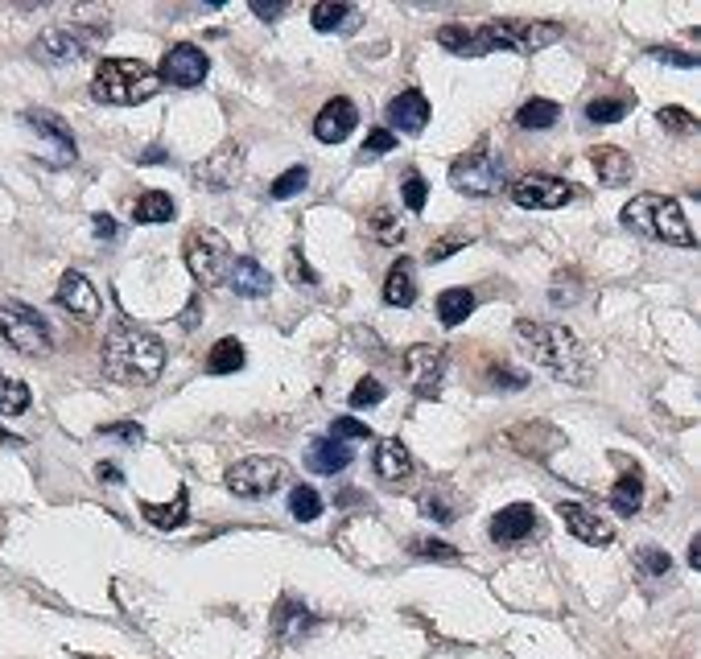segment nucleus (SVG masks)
<instances>
[{
    "label": "nucleus",
    "mask_w": 701,
    "mask_h": 659,
    "mask_svg": "<svg viewBox=\"0 0 701 659\" xmlns=\"http://www.w3.org/2000/svg\"><path fill=\"white\" fill-rule=\"evenodd\" d=\"M0 338L29 359H46L54 351L50 322L38 314V309H29L21 301H0Z\"/></svg>",
    "instance_id": "6"
},
{
    "label": "nucleus",
    "mask_w": 701,
    "mask_h": 659,
    "mask_svg": "<svg viewBox=\"0 0 701 659\" xmlns=\"http://www.w3.org/2000/svg\"><path fill=\"white\" fill-rule=\"evenodd\" d=\"M58 305L66 309V314H75L83 322H95L99 318V293L95 285L87 281L83 272H62V281H58Z\"/></svg>",
    "instance_id": "16"
},
{
    "label": "nucleus",
    "mask_w": 701,
    "mask_h": 659,
    "mask_svg": "<svg viewBox=\"0 0 701 659\" xmlns=\"http://www.w3.org/2000/svg\"><path fill=\"white\" fill-rule=\"evenodd\" d=\"M330 441H367V437H372V429H367V425H359L355 421V416H335V421H330V433H326Z\"/></svg>",
    "instance_id": "40"
},
{
    "label": "nucleus",
    "mask_w": 701,
    "mask_h": 659,
    "mask_svg": "<svg viewBox=\"0 0 701 659\" xmlns=\"http://www.w3.org/2000/svg\"><path fill=\"white\" fill-rule=\"evenodd\" d=\"M372 466H376V474H380L384 482H400V478H409V474H413V458H409V449L400 445L396 437H388V441H380V445H376V458H372Z\"/></svg>",
    "instance_id": "25"
},
{
    "label": "nucleus",
    "mask_w": 701,
    "mask_h": 659,
    "mask_svg": "<svg viewBox=\"0 0 701 659\" xmlns=\"http://www.w3.org/2000/svg\"><path fill=\"white\" fill-rule=\"evenodd\" d=\"M104 375L128 388H145L165 367V342L141 326H112L104 338Z\"/></svg>",
    "instance_id": "2"
},
{
    "label": "nucleus",
    "mask_w": 701,
    "mask_h": 659,
    "mask_svg": "<svg viewBox=\"0 0 701 659\" xmlns=\"http://www.w3.org/2000/svg\"><path fill=\"white\" fill-rule=\"evenodd\" d=\"M289 511H293V519H302V524H314L322 515V495L314 487H306V482H297L289 491Z\"/></svg>",
    "instance_id": "34"
},
{
    "label": "nucleus",
    "mask_w": 701,
    "mask_h": 659,
    "mask_svg": "<svg viewBox=\"0 0 701 659\" xmlns=\"http://www.w3.org/2000/svg\"><path fill=\"white\" fill-rule=\"evenodd\" d=\"M141 515L149 519L153 528H161V532L182 528V524H186V515H190V495H186V491H178L170 507H157V503H149V499H145V503H141Z\"/></svg>",
    "instance_id": "28"
},
{
    "label": "nucleus",
    "mask_w": 701,
    "mask_h": 659,
    "mask_svg": "<svg viewBox=\"0 0 701 659\" xmlns=\"http://www.w3.org/2000/svg\"><path fill=\"white\" fill-rule=\"evenodd\" d=\"M400 198H405L409 211H425V202H429V186H425L421 173H409L405 186H400Z\"/></svg>",
    "instance_id": "43"
},
{
    "label": "nucleus",
    "mask_w": 701,
    "mask_h": 659,
    "mask_svg": "<svg viewBox=\"0 0 701 659\" xmlns=\"http://www.w3.org/2000/svg\"><path fill=\"white\" fill-rule=\"evenodd\" d=\"M689 565H693V569H701V536H693V540H689Z\"/></svg>",
    "instance_id": "54"
},
{
    "label": "nucleus",
    "mask_w": 701,
    "mask_h": 659,
    "mask_svg": "<svg viewBox=\"0 0 701 659\" xmlns=\"http://www.w3.org/2000/svg\"><path fill=\"white\" fill-rule=\"evenodd\" d=\"M104 38H108V25H54L29 46V54L46 66H66L87 58Z\"/></svg>",
    "instance_id": "7"
},
{
    "label": "nucleus",
    "mask_w": 701,
    "mask_h": 659,
    "mask_svg": "<svg viewBox=\"0 0 701 659\" xmlns=\"http://www.w3.org/2000/svg\"><path fill=\"white\" fill-rule=\"evenodd\" d=\"M384 301H388L392 309H409V305L417 301V272H413V260L400 256V260L388 268V276H384Z\"/></svg>",
    "instance_id": "23"
},
{
    "label": "nucleus",
    "mask_w": 701,
    "mask_h": 659,
    "mask_svg": "<svg viewBox=\"0 0 701 659\" xmlns=\"http://www.w3.org/2000/svg\"><path fill=\"white\" fill-rule=\"evenodd\" d=\"M636 569L644 577H669L673 561H669V552H660V548H640L636 552Z\"/></svg>",
    "instance_id": "39"
},
{
    "label": "nucleus",
    "mask_w": 701,
    "mask_h": 659,
    "mask_svg": "<svg viewBox=\"0 0 701 659\" xmlns=\"http://www.w3.org/2000/svg\"><path fill=\"white\" fill-rule=\"evenodd\" d=\"M161 157H165V153H161V149H149V153H145V157H141V165H157V161H161Z\"/></svg>",
    "instance_id": "56"
},
{
    "label": "nucleus",
    "mask_w": 701,
    "mask_h": 659,
    "mask_svg": "<svg viewBox=\"0 0 701 659\" xmlns=\"http://www.w3.org/2000/svg\"><path fill=\"white\" fill-rule=\"evenodd\" d=\"M240 165H244V149L240 145H223L219 153H211V161H203L198 178H203V186H211V190H227V186H236Z\"/></svg>",
    "instance_id": "21"
},
{
    "label": "nucleus",
    "mask_w": 701,
    "mask_h": 659,
    "mask_svg": "<svg viewBox=\"0 0 701 659\" xmlns=\"http://www.w3.org/2000/svg\"><path fill=\"white\" fill-rule=\"evenodd\" d=\"M421 511H425L429 519H438V524H450V519H454V507L446 503L442 491H429V495L421 499Z\"/></svg>",
    "instance_id": "46"
},
{
    "label": "nucleus",
    "mask_w": 701,
    "mask_h": 659,
    "mask_svg": "<svg viewBox=\"0 0 701 659\" xmlns=\"http://www.w3.org/2000/svg\"><path fill=\"white\" fill-rule=\"evenodd\" d=\"M306 182H310V169H306V165H293V169H285L281 178L269 186V198L285 202V198H293V194H302V190H306Z\"/></svg>",
    "instance_id": "38"
},
{
    "label": "nucleus",
    "mask_w": 701,
    "mask_h": 659,
    "mask_svg": "<svg viewBox=\"0 0 701 659\" xmlns=\"http://www.w3.org/2000/svg\"><path fill=\"white\" fill-rule=\"evenodd\" d=\"M458 248H462V239H442V244H433V248H429L425 260H429V264H438V260H446V256L458 252Z\"/></svg>",
    "instance_id": "53"
},
{
    "label": "nucleus",
    "mask_w": 701,
    "mask_h": 659,
    "mask_svg": "<svg viewBox=\"0 0 701 659\" xmlns=\"http://www.w3.org/2000/svg\"><path fill=\"white\" fill-rule=\"evenodd\" d=\"M25 124L54 145L50 165H71V161L79 157V145H75V136H71V128H66L62 116H54V112H46V108H29V112H25Z\"/></svg>",
    "instance_id": "15"
},
{
    "label": "nucleus",
    "mask_w": 701,
    "mask_h": 659,
    "mask_svg": "<svg viewBox=\"0 0 701 659\" xmlns=\"http://www.w3.org/2000/svg\"><path fill=\"white\" fill-rule=\"evenodd\" d=\"M99 478H108V482H120V470H116V466H99Z\"/></svg>",
    "instance_id": "55"
},
{
    "label": "nucleus",
    "mask_w": 701,
    "mask_h": 659,
    "mask_svg": "<svg viewBox=\"0 0 701 659\" xmlns=\"http://www.w3.org/2000/svg\"><path fill=\"white\" fill-rule=\"evenodd\" d=\"M413 557H425V561H458V548L446 544V540H413Z\"/></svg>",
    "instance_id": "42"
},
{
    "label": "nucleus",
    "mask_w": 701,
    "mask_h": 659,
    "mask_svg": "<svg viewBox=\"0 0 701 659\" xmlns=\"http://www.w3.org/2000/svg\"><path fill=\"white\" fill-rule=\"evenodd\" d=\"M557 120H561V108L553 99H528L524 108L516 112V128H524V132H545Z\"/></svg>",
    "instance_id": "31"
},
{
    "label": "nucleus",
    "mask_w": 701,
    "mask_h": 659,
    "mask_svg": "<svg viewBox=\"0 0 701 659\" xmlns=\"http://www.w3.org/2000/svg\"><path fill=\"white\" fill-rule=\"evenodd\" d=\"M450 186L466 198H491L499 186H504V161L491 157L487 141H479L475 153H466L450 165Z\"/></svg>",
    "instance_id": "9"
},
{
    "label": "nucleus",
    "mask_w": 701,
    "mask_h": 659,
    "mask_svg": "<svg viewBox=\"0 0 701 659\" xmlns=\"http://www.w3.org/2000/svg\"><path fill=\"white\" fill-rule=\"evenodd\" d=\"M631 112V99H590L586 103V120L590 124H615Z\"/></svg>",
    "instance_id": "37"
},
{
    "label": "nucleus",
    "mask_w": 701,
    "mask_h": 659,
    "mask_svg": "<svg viewBox=\"0 0 701 659\" xmlns=\"http://www.w3.org/2000/svg\"><path fill=\"white\" fill-rule=\"evenodd\" d=\"M91 227H95V239H108V244H112V239L120 235L112 215H95V219H91Z\"/></svg>",
    "instance_id": "52"
},
{
    "label": "nucleus",
    "mask_w": 701,
    "mask_h": 659,
    "mask_svg": "<svg viewBox=\"0 0 701 659\" xmlns=\"http://www.w3.org/2000/svg\"><path fill=\"white\" fill-rule=\"evenodd\" d=\"M396 149V132H388V128H376V132H367V141H363V161H372V157H380V153H392Z\"/></svg>",
    "instance_id": "44"
},
{
    "label": "nucleus",
    "mask_w": 701,
    "mask_h": 659,
    "mask_svg": "<svg viewBox=\"0 0 701 659\" xmlns=\"http://www.w3.org/2000/svg\"><path fill=\"white\" fill-rule=\"evenodd\" d=\"M0 441H5V445H21V437L17 433H5V429H0Z\"/></svg>",
    "instance_id": "57"
},
{
    "label": "nucleus",
    "mask_w": 701,
    "mask_h": 659,
    "mask_svg": "<svg viewBox=\"0 0 701 659\" xmlns=\"http://www.w3.org/2000/svg\"><path fill=\"white\" fill-rule=\"evenodd\" d=\"M347 17H355V9L351 5H339V0H318V5L310 9V25L318 33H335Z\"/></svg>",
    "instance_id": "33"
},
{
    "label": "nucleus",
    "mask_w": 701,
    "mask_h": 659,
    "mask_svg": "<svg viewBox=\"0 0 701 659\" xmlns=\"http://www.w3.org/2000/svg\"><path fill=\"white\" fill-rule=\"evenodd\" d=\"M99 433H104V437H120V441H128V445H137V441L145 437V429H141V425H132V421H116V425H99Z\"/></svg>",
    "instance_id": "49"
},
{
    "label": "nucleus",
    "mask_w": 701,
    "mask_h": 659,
    "mask_svg": "<svg viewBox=\"0 0 701 659\" xmlns=\"http://www.w3.org/2000/svg\"><path fill=\"white\" fill-rule=\"evenodd\" d=\"M619 219H623V227L656 239V244H673V248H693V244H697V235H693V227L685 223L677 198L640 194V198H631V202L623 206Z\"/></svg>",
    "instance_id": "4"
},
{
    "label": "nucleus",
    "mask_w": 701,
    "mask_h": 659,
    "mask_svg": "<svg viewBox=\"0 0 701 659\" xmlns=\"http://www.w3.org/2000/svg\"><path fill=\"white\" fill-rule=\"evenodd\" d=\"M186 264L194 272V281L203 289H219L227 281V268H231V248L227 239L211 227H198L186 235Z\"/></svg>",
    "instance_id": "8"
},
{
    "label": "nucleus",
    "mask_w": 701,
    "mask_h": 659,
    "mask_svg": "<svg viewBox=\"0 0 701 659\" xmlns=\"http://www.w3.org/2000/svg\"><path fill=\"white\" fill-rule=\"evenodd\" d=\"M590 165H594V173H598V182H603V186H623V182H631V173H636V161H631L623 149H615V145L590 149Z\"/></svg>",
    "instance_id": "22"
},
{
    "label": "nucleus",
    "mask_w": 701,
    "mask_h": 659,
    "mask_svg": "<svg viewBox=\"0 0 701 659\" xmlns=\"http://www.w3.org/2000/svg\"><path fill=\"white\" fill-rule=\"evenodd\" d=\"M289 5H285V0H273V5H264V0H252V13L260 17V21H277L281 13H285Z\"/></svg>",
    "instance_id": "51"
},
{
    "label": "nucleus",
    "mask_w": 701,
    "mask_h": 659,
    "mask_svg": "<svg viewBox=\"0 0 701 659\" xmlns=\"http://www.w3.org/2000/svg\"><path fill=\"white\" fill-rule=\"evenodd\" d=\"M561 38V25L541 21V25H524V21H487V25H442L438 29V46L458 54V58H483L491 50H516V54H537L541 46H553Z\"/></svg>",
    "instance_id": "1"
},
{
    "label": "nucleus",
    "mask_w": 701,
    "mask_h": 659,
    "mask_svg": "<svg viewBox=\"0 0 701 659\" xmlns=\"http://www.w3.org/2000/svg\"><path fill=\"white\" fill-rule=\"evenodd\" d=\"M557 515L565 519V528H570L582 544H611L615 540V528L607 524L603 515H594L590 507H582V503H557Z\"/></svg>",
    "instance_id": "18"
},
{
    "label": "nucleus",
    "mask_w": 701,
    "mask_h": 659,
    "mask_svg": "<svg viewBox=\"0 0 701 659\" xmlns=\"http://www.w3.org/2000/svg\"><path fill=\"white\" fill-rule=\"evenodd\" d=\"M367 231H372V239H376V244H384V248H392V244H400V239H405V227L396 223V215L388 211V206L372 211V219H367Z\"/></svg>",
    "instance_id": "35"
},
{
    "label": "nucleus",
    "mask_w": 701,
    "mask_h": 659,
    "mask_svg": "<svg viewBox=\"0 0 701 659\" xmlns=\"http://www.w3.org/2000/svg\"><path fill=\"white\" fill-rule=\"evenodd\" d=\"M207 71H211L207 54L198 50V46H190V42H178V46L165 50L161 75H157V79H165L170 87H198V83L207 79Z\"/></svg>",
    "instance_id": "13"
},
{
    "label": "nucleus",
    "mask_w": 701,
    "mask_h": 659,
    "mask_svg": "<svg viewBox=\"0 0 701 659\" xmlns=\"http://www.w3.org/2000/svg\"><path fill=\"white\" fill-rule=\"evenodd\" d=\"M244 363H248V351H244L240 338H219L211 346V355H207V371L211 375H231V371H240Z\"/></svg>",
    "instance_id": "30"
},
{
    "label": "nucleus",
    "mask_w": 701,
    "mask_h": 659,
    "mask_svg": "<svg viewBox=\"0 0 701 659\" xmlns=\"http://www.w3.org/2000/svg\"><path fill=\"white\" fill-rule=\"evenodd\" d=\"M475 314V293L471 289H446L442 297H438V322L442 326H462L466 318Z\"/></svg>",
    "instance_id": "29"
},
{
    "label": "nucleus",
    "mask_w": 701,
    "mask_h": 659,
    "mask_svg": "<svg viewBox=\"0 0 701 659\" xmlns=\"http://www.w3.org/2000/svg\"><path fill=\"white\" fill-rule=\"evenodd\" d=\"M157 87H161L157 71L141 58H104L95 66V79H91V95L99 103H120V108L153 99Z\"/></svg>",
    "instance_id": "5"
},
{
    "label": "nucleus",
    "mask_w": 701,
    "mask_h": 659,
    "mask_svg": "<svg viewBox=\"0 0 701 659\" xmlns=\"http://www.w3.org/2000/svg\"><path fill=\"white\" fill-rule=\"evenodd\" d=\"M351 445H343V441H330V437H318V441H310V458H306V466L314 470V474H339V470H347L351 466Z\"/></svg>",
    "instance_id": "24"
},
{
    "label": "nucleus",
    "mask_w": 701,
    "mask_h": 659,
    "mask_svg": "<svg viewBox=\"0 0 701 659\" xmlns=\"http://www.w3.org/2000/svg\"><path fill=\"white\" fill-rule=\"evenodd\" d=\"M520 338L528 342L532 359H537L541 371H549L553 379H565V384H586L590 379V355L586 346L565 330V326H541V322H516Z\"/></svg>",
    "instance_id": "3"
},
{
    "label": "nucleus",
    "mask_w": 701,
    "mask_h": 659,
    "mask_svg": "<svg viewBox=\"0 0 701 659\" xmlns=\"http://www.w3.org/2000/svg\"><path fill=\"white\" fill-rule=\"evenodd\" d=\"M29 388L21 384V379H9V375H0V416H17L29 408Z\"/></svg>",
    "instance_id": "36"
},
{
    "label": "nucleus",
    "mask_w": 701,
    "mask_h": 659,
    "mask_svg": "<svg viewBox=\"0 0 701 659\" xmlns=\"http://www.w3.org/2000/svg\"><path fill=\"white\" fill-rule=\"evenodd\" d=\"M310 627H314V614H310L306 606H297L293 598H285V602L277 606V614H273V631H277V639H285V643L302 639Z\"/></svg>",
    "instance_id": "27"
},
{
    "label": "nucleus",
    "mask_w": 701,
    "mask_h": 659,
    "mask_svg": "<svg viewBox=\"0 0 701 659\" xmlns=\"http://www.w3.org/2000/svg\"><path fill=\"white\" fill-rule=\"evenodd\" d=\"M611 507L619 515H636L644 507V474H640V466H627L619 474V482L611 487Z\"/></svg>",
    "instance_id": "26"
},
{
    "label": "nucleus",
    "mask_w": 701,
    "mask_h": 659,
    "mask_svg": "<svg viewBox=\"0 0 701 659\" xmlns=\"http://www.w3.org/2000/svg\"><path fill=\"white\" fill-rule=\"evenodd\" d=\"M281 478H285V466L281 458H244L227 470V491L236 495V499H264V495H273L281 487Z\"/></svg>",
    "instance_id": "10"
},
{
    "label": "nucleus",
    "mask_w": 701,
    "mask_h": 659,
    "mask_svg": "<svg viewBox=\"0 0 701 659\" xmlns=\"http://www.w3.org/2000/svg\"><path fill=\"white\" fill-rule=\"evenodd\" d=\"M491 384H499V388H524V384H528V375L499 363V367H491Z\"/></svg>",
    "instance_id": "50"
},
{
    "label": "nucleus",
    "mask_w": 701,
    "mask_h": 659,
    "mask_svg": "<svg viewBox=\"0 0 701 659\" xmlns=\"http://www.w3.org/2000/svg\"><path fill=\"white\" fill-rule=\"evenodd\" d=\"M532 532H537V507H528V503H512L504 511H495L491 519V540L499 544H520Z\"/></svg>",
    "instance_id": "20"
},
{
    "label": "nucleus",
    "mask_w": 701,
    "mask_h": 659,
    "mask_svg": "<svg viewBox=\"0 0 701 659\" xmlns=\"http://www.w3.org/2000/svg\"><path fill=\"white\" fill-rule=\"evenodd\" d=\"M425 124H429V99L421 91H400L388 103V132L400 128L405 136H421Z\"/></svg>",
    "instance_id": "19"
},
{
    "label": "nucleus",
    "mask_w": 701,
    "mask_h": 659,
    "mask_svg": "<svg viewBox=\"0 0 701 659\" xmlns=\"http://www.w3.org/2000/svg\"><path fill=\"white\" fill-rule=\"evenodd\" d=\"M578 186L565 178H549V173H528V178L512 182V202L524 211H557V206L574 202Z\"/></svg>",
    "instance_id": "11"
},
{
    "label": "nucleus",
    "mask_w": 701,
    "mask_h": 659,
    "mask_svg": "<svg viewBox=\"0 0 701 659\" xmlns=\"http://www.w3.org/2000/svg\"><path fill=\"white\" fill-rule=\"evenodd\" d=\"M405 379H409V388L425 400H433L442 392V379H446V351L442 346H429V342H417L409 346V355H405Z\"/></svg>",
    "instance_id": "12"
},
{
    "label": "nucleus",
    "mask_w": 701,
    "mask_h": 659,
    "mask_svg": "<svg viewBox=\"0 0 701 659\" xmlns=\"http://www.w3.org/2000/svg\"><path fill=\"white\" fill-rule=\"evenodd\" d=\"M132 219L137 223H170L174 219V198L161 194V190H149L137 198V206H132Z\"/></svg>",
    "instance_id": "32"
},
{
    "label": "nucleus",
    "mask_w": 701,
    "mask_h": 659,
    "mask_svg": "<svg viewBox=\"0 0 701 659\" xmlns=\"http://www.w3.org/2000/svg\"><path fill=\"white\" fill-rule=\"evenodd\" d=\"M359 128V108L347 95H335L322 103V112L314 116V136L322 145H343L347 136Z\"/></svg>",
    "instance_id": "14"
},
{
    "label": "nucleus",
    "mask_w": 701,
    "mask_h": 659,
    "mask_svg": "<svg viewBox=\"0 0 701 659\" xmlns=\"http://www.w3.org/2000/svg\"><path fill=\"white\" fill-rule=\"evenodd\" d=\"M648 58H656V62H669V66H681V71H693V66H697V58H693V54L673 50V46H652V50H648Z\"/></svg>",
    "instance_id": "47"
},
{
    "label": "nucleus",
    "mask_w": 701,
    "mask_h": 659,
    "mask_svg": "<svg viewBox=\"0 0 701 659\" xmlns=\"http://www.w3.org/2000/svg\"><path fill=\"white\" fill-rule=\"evenodd\" d=\"M664 128H669V132H693L697 128V116L693 112H685V108H660V116H656Z\"/></svg>",
    "instance_id": "45"
},
{
    "label": "nucleus",
    "mask_w": 701,
    "mask_h": 659,
    "mask_svg": "<svg viewBox=\"0 0 701 659\" xmlns=\"http://www.w3.org/2000/svg\"><path fill=\"white\" fill-rule=\"evenodd\" d=\"M289 281H293V285H302V281H306V285H318V272L302 260V252H289Z\"/></svg>",
    "instance_id": "48"
},
{
    "label": "nucleus",
    "mask_w": 701,
    "mask_h": 659,
    "mask_svg": "<svg viewBox=\"0 0 701 659\" xmlns=\"http://www.w3.org/2000/svg\"><path fill=\"white\" fill-rule=\"evenodd\" d=\"M223 285H231V293L256 301V297H269L273 293V276H269V268H264L260 260H252V256H231V268H227V281Z\"/></svg>",
    "instance_id": "17"
},
{
    "label": "nucleus",
    "mask_w": 701,
    "mask_h": 659,
    "mask_svg": "<svg viewBox=\"0 0 701 659\" xmlns=\"http://www.w3.org/2000/svg\"><path fill=\"white\" fill-rule=\"evenodd\" d=\"M380 400H384V384H380V379H372V375H363L359 384H355V392H351V408H372Z\"/></svg>",
    "instance_id": "41"
}]
</instances>
